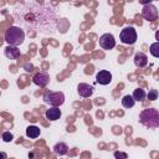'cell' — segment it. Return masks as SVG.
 Here are the masks:
<instances>
[{
    "label": "cell",
    "instance_id": "obj_21",
    "mask_svg": "<svg viewBox=\"0 0 159 159\" xmlns=\"http://www.w3.org/2000/svg\"><path fill=\"white\" fill-rule=\"evenodd\" d=\"M152 1H153V0H139V2H140L142 5H147V4H152Z\"/></svg>",
    "mask_w": 159,
    "mask_h": 159
},
{
    "label": "cell",
    "instance_id": "obj_2",
    "mask_svg": "<svg viewBox=\"0 0 159 159\" xmlns=\"http://www.w3.org/2000/svg\"><path fill=\"white\" fill-rule=\"evenodd\" d=\"M25 40V32L17 26H10L5 32V41L12 46H20Z\"/></svg>",
    "mask_w": 159,
    "mask_h": 159
},
{
    "label": "cell",
    "instance_id": "obj_12",
    "mask_svg": "<svg viewBox=\"0 0 159 159\" xmlns=\"http://www.w3.org/2000/svg\"><path fill=\"white\" fill-rule=\"evenodd\" d=\"M45 116L48 120H57L61 117V109L57 107H51L45 112Z\"/></svg>",
    "mask_w": 159,
    "mask_h": 159
},
{
    "label": "cell",
    "instance_id": "obj_18",
    "mask_svg": "<svg viewBox=\"0 0 159 159\" xmlns=\"http://www.w3.org/2000/svg\"><path fill=\"white\" fill-rule=\"evenodd\" d=\"M147 97H148V99L149 101H155V99H158V91L157 89H150L149 91V93L147 94Z\"/></svg>",
    "mask_w": 159,
    "mask_h": 159
},
{
    "label": "cell",
    "instance_id": "obj_23",
    "mask_svg": "<svg viewBox=\"0 0 159 159\" xmlns=\"http://www.w3.org/2000/svg\"><path fill=\"white\" fill-rule=\"evenodd\" d=\"M153 1H159V0H153Z\"/></svg>",
    "mask_w": 159,
    "mask_h": 159
},
{
    "label": "cell",
    "instance_id": "obj_8",
    "mask_svg": "<svg viewBox=\"0 0 159 159\" xmlns=\"http://www.w3.org/2000/svg\"><path fill=\"white\" fill-rule=\"evenodd\" d=\"M32 81L39 87H46L48 84V82H50V76L47 73H45V72H39L37 75L34 76Z\"/></svg>",
    "mask_w": 159,
    "mask_h": 159
},
{
    "label": "cell",
    "instance_id": "obj_5",
    "mask_svg": "<svg viewBox=\"0 0 159 159\" xmlns=\"http://www.w3.org/2000/svg\"><path fill=\"white\" fill-rule=\"evenodd\" d=\"M142 16H143L147 21H154V20L158 19V9H157L153 4L143 5V9H142Z\"/></svg>",
    "mask_w": 159,
    "mask_h": 159
},
{
    "label": "cell",
    "instance_id": "obj_11",
    "mask_svg": "<svg viewBox=\"0 0 159 159\" xmlns=\"http://www.w3.org/2000/svg\"><path fill=\"white\" fill-rule=\"evenodd\" d=\"M147 63H148V57H147V55L144 52H137L134 55V65L137 67L143 68V67L147 66Z\"/></svg>",
    "mask_w": 159,
    "mask_h": 159
},
{
    "label": "cell",
    "instance_id": "obj_13",
    "mask_svg": "<svg viewBox=\"0 0 159 159\" xmlns=\"http://www.w3.org/2000/svg\"><path fill=\"white\" fill-rule=\"evenodd\" d=\"M53 152L57 154V155H66L68 153V147L66 143L63 142H60V143H56L53 145Z\"/></svg>",
    "mask_w": 159,
    "mask_h": 159
},
{
    "label": "cell",
    "instance_id": "obj_17",
    "mask_svg": "<svg viewBox=\"0 0 159 159\" xmlns=\"http://www.w3.org/2000/svg\"><path fill=\"white\" fill-rule=\"evenodd\" d=\"M149 51H150V53H152L154 57L159 58V41L152 43L150 47H149Z\"/></svg>",
    "mask_w": 159,
    "mask_h": 159
},
{
    "label": "cell",
    "instance_id": "obj_16",
    "mask_svg": "<svg viewBox=\"0 0 159 159\" xmlns=\"http://www.w3.org/2000/svg\"><path fill=\"white\" fill-rule=\"evenodd\" d=\"M134 103H135V99L133 98V96L127 94V96H124V97L122 98V106H123L124 108H132V107L134 106Z\"/></svg>",
    "mask_w": 159,
    "mask_h": 159
},
{
    "label": "cell",
    "instance_id": "obj_9",
    "mask_svg": "<svg viewBox=\"0 0 159 159\" xmlns=\"http://www.w3.org/2000/svg\"><path fill=\"white\" fill-rule=\"evenodd\" d=\"M77 92H78V94H80L81 97L87 98V97L92 96V93H93V87L89 86V84H87V83H80V84L77 86Z\"/></svg>",
    "mask_w": 159,
    "mask_h": 159
},
{
    "label": "cell",
    "instance_id": "obj_10",
    "mask_svg": "<svg viewBox=\"0 0 159 159\" xmlns=\"http://www.w3.org/2000/svg\"><path fill=\"white\" fill-rule=\"evenodd\" d=\"M21 52L20 50L17 48V46H12V45H9L6 48H5V56L10 60H17L20 57Z\"/></svg>",
    "mask_w": 159,
    "mask_h": 159
},
{
    "label": "cell",
    "instance_id": "obj_14",
    "mask_svg": "<svg viewBox=\"0 0 159 159\" xmlns=\"http://www.w3.org/2000/svg\"><path fill=\"white\" fill-rule=\"evenodd\" d=\"M40 133H41V130H40V128L36 127V125H29V127L26 128V135H27L29 138H31V139L37 138V137L40 135Z\"/></svg>",
    "mask_w": 159,
    "mask_h": 159
},
{
    "label": "cell",
    "instance_id": "obj_3",
    "mask_svg": "<svg viewBox=\"0 0 159 159\" xmlns=\"http://www.w3.org/2000/svg\"><path fill=\"white\" fill-rule=\"evenodd\" d=\"M43 102L52 106V107H58L61 104H63L65 102V94L62 92H53V91H47L43 97H42Z\"/></svg>",
    "mask_w": 159,
    "mask_h": 159
},
{
    "label": "cell",
    "instance_id": "obj_20",
    "mask_svg": "<svg viewBox=\"0 0 159 159\" xmlns=\"http://www.w3.org/2000/svg\"><path fill=\"white\" fill-rule=\"evenodd\" d=\"M114 157H116V158H127L128 155H127L125 153H120V152H116V153H114Z\"/></svg>",
    "mask_w": 159,
    "mask_h": 159
},
{
    "label": "cell",
    "instance_id": "obj_1",
    "mask_svg": "<svg viewBox=\"0 0 159 159\" xmlns=\"http://www.w3.org/2000/svg\"><path fill=\"white\" fill-rule=\"evenodd\" d=\"M139 122L148 129L159 128V111L155 108H147L139 113Z\"/></svg>",
    "mask_w": 159,
    "mask_h": 159
},
{
    "label": "cell",
    "instance_id": "obj_7",
    "mask_svg": "<svg viewBox=\"0 0 159 159\" xmlns=\"http://www.w3.org/2000/svg\"><path fill=\"white\" fill-rule=\"evenodd\" d=\"M96 81L102 86H107V84H109L112 82V73L109 71H106V70L99 71L96 75Z\"/></svg>",
    "mask_w": 159,
    "mask_h": 159
},
{
    "label": "cell",
    "instance_id": "obj_22",
    "mask_svg": "<svg viewBox=\"0 0 159 159\" xmlns=\"http://www.w3.org/2000/svg\"><path fill=\"white\" fill-rule=\"evenodd\" d=\"M155 39H157V40L159 41V30H158V31L155 32Z\"/></svg>",
    "mask_w": 159,
    "mask_h": 159
},
{
    "label": "cell",
    "instance_id": "obj_15",
    "mask_svg": "<svg viewBox=\"0 0 159 159\" xmlns=\"http://www.w3.org/2000/svg\"><path fill=\"white\" fill-rule=\"evenodd\" d=\"M145 96H147V93H145V91L142 89V88H137V89H134V92H133V98L135 99V102H143L144 98H145Z\"/></svg>",
    "mask_w": 159,
    "mask_h": 159
},
{
    "label": "cell",
    "instance_id": "obj_4",
    "mask_svg": "<svg viewBox=\"0 0 159 159\" xmlns=\"http://www.w3.org/2000/svg\"><path fill=\"white\" fill-rule=\"evenodd\" d=\"M119 39L122 41V43L124 45H133L137 41V31L133 26H125L120 34H119Z\"/></svg>",
    "mask_w": 159,
    "mask_h": 159
},
{
    "label": "cell",
    "instance_id": "obj_6",
    "mask_svg": "<svg viewBox=\"0 0 159 159\" xmlns=\"http://www.w3.org/2000/svg\"><path fill=\"white\" fill-rule=\"evenodd\" d=\"M99 46L103 50H112L116 46V40L112 34H103L99 37Z\"/></svg>",
    "mask_w": 159,
    "mask_h": 159
},
{
    "label": "cell",
    "instance_id": "obj_19",
    "mask_svg": "<svg viewBox=\"0 0 159 159\" xmlns=\"http://www.w3.org/2000/svg\"><path fill=\"white\" fill-rule=\"evenodd\" d=\"M1 138H2L4 142L9 143V142H11V140L14 139V135H12V133H10V132H4L2 135H1Z\"/></svg>",
    "mask_w": 159,
    "mask_h": 159
}]
</instances>
